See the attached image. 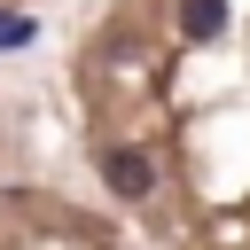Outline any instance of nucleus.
<instances>
[{
	"mask_svg": "<svg viewBox=\"0 0 250 250\" xmlns=\"http://www.w3.org/2000/svg\"><path fill=\"white\" fill-rule=\"evenodd\" d=\"M0 250H141L94 195L0 172Z\"/></svg>",
	"mask_w": 250,
	"mask_h": 250,
	"instance_id": "nucleus-2",
	"label": "nucleus"
},
{
	"mask_svg": "<svg viewBox=\"0 0 250 250\" xmlns=\"http://www.w3.org/2000/svg\"><path fill=\"white\" fill-rule=\"evenodd\" d=\"M62 109L86 195L141 250H250V0H102Z\"/></svg>",
	"mask_w": 250,
	"mask_h": 250,
	"instance_id": "nucleus-1",
	"label": "nucleus"
},
{
	"mask_svg": "<svg viewBox=\"0 0 250 250\" xmlns=\"http://www.w3.org/2000/svg\"><path fill=\"white\" fill-rule=\"evenodd\" d=\"M0 156H8V109H0Z\"/></svg>",
	"mask_w": 250,
	"mask_h": 250,
	"instance_id": "nucleus-3",
	"label": "nucleus"
}]
</instances>
